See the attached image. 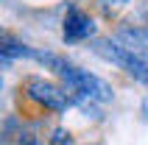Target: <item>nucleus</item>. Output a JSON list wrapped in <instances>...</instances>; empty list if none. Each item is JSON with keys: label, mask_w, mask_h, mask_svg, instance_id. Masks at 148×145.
Here are the masks:
<instances>
[{"label": "nucleus", "mask_w": 148, "mask_h": 145, "mask_svg": "<svg viewBox=\"0 0 148 145\" xmlns=\"http://www.w3.org/2000/svg\"><path fill=\"white\" fill-rule=\"evenodd\" d=\"M59 75H62V81H64L81 101H98V103L112 101V87H109L106 81H101L98 75L87 72V70H78V67L62 62V64H59Z\"/></svg>", "instance_id": "nucleus-1"}, {"label": "nucleus", "mask_w": 148, "mask_h": 145, "mask_svg": "<svg viewBox=\"0 0 148 145\" xmlns=\"http://www.w3.org/2000/svg\"><path fill=\"white\" fill-rule=\"evenodd\" d=\"M95 50H98L103 59L120 64L129 75H134L137 81L148 84V59L140 56V53H134V50H129L123 42H117V39H98L95 42Z\"/></svg>", "instance_id": "nucleus-2"}, {"label": "nucleus", "mask_w": 148, "mask_h": 145, "mask_svg": "<svg viewBox=\"0 0 148 145\" xmlns=\"http://www.w3.org/2000/svg\"><path fill=\"white\" fill-rule=\"evenodd\" d=\"M28 95H31L36 103H42L45 109H50V112H64L67 106H70L67 92H62L59 87H53V84H48V81H42V78H31L28 81Z\"/></svg>", "instance_id": "nucleus-3"}, {"label": "nucleus", "mask_w": 148, "mask_h": 145, "mask_svg": "<svg viewBox=\"0 0 148 145\" xmlns=\"http://www.w3.org/2000/svg\"><path fill=\"white\" fill-rule=\"evenodd\" d=\"M92 34H95V23L84 11H70L67 14V20H64V39L67 42H81L87 36H92Z\"/></svg>", "instance_id": "nucleus-4"}, {"label": "nucleus", "mask_w": 148, "mask_h": 145, "mask_svg": "<svg viewBox=\"0 0 148 145\" xmlns=\"http://www.w3.org/2000/svg\"><path fill=\"white\" fill-rule=\"evenodd\" d=\"M50 145H73V137H70V131L56 129V131H53V137H50Z\"/></svg>", "instance_id": "nucleus-5"}]
</instances>
